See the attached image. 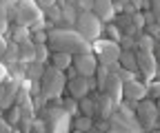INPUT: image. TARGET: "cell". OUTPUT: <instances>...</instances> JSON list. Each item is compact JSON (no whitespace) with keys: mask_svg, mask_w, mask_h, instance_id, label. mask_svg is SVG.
Returning <instances> with one entry per match:
<instances>
[{"mask_svg":"<svg viewBox=\"0 0 160 133\" xmlns=\"http://www.w3.org/2000/svg\"><path fill=\"white\" fill-rule=\"evenodd\" d=\"M136 64H138V71H142L145 78H153V75L158 73V60H156V55L153 51H140L136 53Z\"/></svg>","mask_w":160,"mask_h":133,"instance_id":"cell-9","label":"cell"},{"mask_svg":"<svg viewBox=\"0 0 160 133\" xmlns=\"http://www.w3.org/2000/svg\"><path fill=\"white\" fill-rule=\"evenodd\" d=\"M36 2H38V7H40V9H47V7L56 5V0H36Z\"/></svg>","mask_w":160,"mask_h":133,"instance_id":"cell-40","label":"cell"},{"mask_svg":"<svg viewBox=\"0 0 160 133\" xmlns=\"http://www.w3.org/2000/svg\"><path fill=\"white\" fill-rule=\"evenodd\" d=\"M40 118L45 120L47 124V131H53V133H60V131H69L71 129V116L60 107H45L40 111Z\"/></svg>","mask_w":160,"mask_h":133,"instance_id":"cell-4","label":"cell"},{"mask_svg":"<svg viewBox=\"0 0 160 133\" xmlns=\"http://www.w3.org/2000/svg\"><path fill=\"white\" fill-rule=\"evenodd\" d=\"M5 49H7V40H5V36H0V55L5 53Z\"/></svg>","mask_w":160,"mask_h":133,"instance_id":"cell-43","label":"cell"},{"mask_svg":"<svg viewBox=\"0 0 160 133\" xmlns=\"http://www.w3.org/2000/svg\"><path fill=\"white\" fill-rule=\"evenodd\" d=\"M45 11H47V18H49V20H53V22L60 20V7H58V5H51V7H47Z\"/></svg>","mask_w":160,"mask_h":133,"instance_id":"cell-29","label":"cell"},{"mask_svg":"<svg viewBox=\"0 0 160 133\" xmlns=\"http://www.w3.org/2000/svg\"><path fill=\"white\" fill-rule=\"evenodd\" d=\"M31 131H40V133H45V131H47V124H45V120L40 118V120L31 122Z\"/></svg>","mask_w":160,"mask_h":133,"instance_id":"cell-34","label":"cell"},{"mask_svg":"<svg viewBox=\"0 0 160 133\" xmlns=\"http://www.w3.org/2000/svg\"><path fill=\"white\" fill-rule=\"evenodd\" d=\"M18 62H22V64H27V62H33L36 60V53H33V42L31 40H27V42H20L18 45Z\"/></svg>","mask_w":160,"mask_h":133,"instance_id":"cell-17","label":"cell"},{"mask_svg":"<svg viewBox=\"0 0 160 133\" xmlns=\"http://www.w3.org/2000/svg\"><path fill=\"white\" fill-rule=\"evenodd\" d=\"M118 45H120V49H133L136 47V38L133 36H122L118 40Z\"/></svg>","mask_w":160,"mask_h":133,"instance_id":"cell-28","label":"cell"},{"mask_svg":"<svg viewBox=\"0 0 160 133\" xmlns=\"http://www.w3.org/2000/svg\"><path fill=\"white\" fill-rule=\"evenodd\" d=\"M60 107H62L67 113H69V116H78V100L76 98H67V100H62V104H60Z\"/></svg>","mask_w":160,"mask_h":133,"instance_id":"cell-27","label":"cell"},{"mask_svg":"<svg viewBox=\"0 0 160 133\" xmlns=\"http://www.w3.org/2000/svg\"><path fill=\"white\" fill-rule=\"evenodd\" d=\"M18 53H20V51H18V45H16V42H7V49H5V53L0 55V58L5 60L7 67H11V64L18 62Z\"/></svg>","mask_w":160,"mask_h":133,"instance_id":"cell-21","label":"cell"},{"mask_svg":"<svg viewBox=\"0 0 160 133\" xmlns=\"http://www.w3.org/2000/svg\"><path fill=\"white\" fill-rule=\"evenodd\" d=\"M67 2H73V5H76V0H67Z\"/></svg>","mask_w":160,"mask_h":133,"instance_id":"cell-46","label":"cell"},{"mask_svg":"<svg viewBox=\"0 0 160 133\" xmlns=\"http://www.w3.org/2000/svg\"><path fill=\"white\" fill-rule=\"evenodd\" d=\"M91 51L96 55V60L100 64H113L118 62V55H120V45L113 40H107V38H98V40L91 42Z\"/></svg>","mask_w":160,"mask_h":133,"instance_id":"cell-5","label":"cell"},{"mask_svg":"<svg viewBox=\"0 0 160 133\" xmlns=\"http://www.w3.org/2000/svg\"><path fill=\"white\" fill-rule=\"evenodd\" d=\"M71 64L73 69L78 71V75H93L96 67H98V60H96V55L93 51H80V53H73L71 55Z\"/></svg>","mask_w":160,"mask_h":133,"instance_id":"cell-8","label":"cell"},{"mask_svg":"<svg viewBox=\"0 0 160 133\" xmlns=\"http://www.w3.org/2000/svg\"><path fill=\"white\" fill-rule=\"evenodd\" d=\"M107 75H109V67H107V64L96 67V71H93V80H96L98 91H102V84H105V80H107Z\"/></svg>","mask_w":160,"mask_h":133,"instance_id":"cell-24","label":"cell"},{"mask_svg":"<svg viewBox=\"0 0 160 133\" xmlns=\"http://www.w3.org/2000/svg\"><path fill=\"white\" fill-rule=\"evenodd\" d=\"M131 20H133V25H136V29L138 31H142L145 29V18H142V13H131Z\"/></svg>","mask_w":160,"mask_h":133,"instance_id":"cell-31","label":"cell"},{"mask_svg":"<svg viewBox=\"0 0 160 133\" xmlns=\"http://www.w3.org/2000/svg\"><path fill=\"white\" fill-rule=\"evenodd\" d=\"M31 38H33V45H45L47 42V33L45 31H36V33H31Z\"/></svg>","mask_w":160,"mask_h":133,"instance_id":"cell-33","label":"cell"},{"mask_svg":"<svg viewBox=\"0 0 160 133\" xmlns=\"http://www.w3.org/2000/svg\"><path fill=\"white\" fill-rule=\"evenodd\" d=\"M5 120H7L9 124H18V122H20V104H11V107L7 109Z\"/></svg>","mask_w":160,"mask_h":133,"instance_id":"cell-26","label":"cell"},{"mask_svg":"<svg viewBox=\"0 0 160 133\" xmlns=\"http://www.w3.org/2000/svg\"><path fill=\"white\" fill-rule=\"evenodd\" d=\"M147 91H149V89H147L142 82H138L136 78L129 80V82H122V98H125L131 107H133L138 100H142V98L147 96Z\"/></svg>","mask_w":160,"mask_h":133,"instance_id":"cell-10","label":"cell"},{"mask_svg":"<svg viewBox=\"0 0 160 133\" xmlns=\"http://www.w3.org/2000/svg\"><path fill=\"white\" fill-rule=\"evenodd\" d=\"M136 47H138L140 51H153L156 40H153L151 36H147V33H142V31H140V33H138V38H136Z\"/></svg>","mask_w":160,"mask_h":133,"instance_id":"cell-22","label":"cell"},{"mask_svg":"<svg viewBox=\"0 0 160 133\" xmlns=\"http://www.w3.org/2000/svg\"><path fill=\"white\" fill-rule=\"evenodd\" d=\"M38 82H40V96L45 100H56V98H60V93L65 91L67 75L62 73V69H56L51 64V67H45V71H42Z\"/></svg>","mask_w":160,"mask_h":133,"instance_id":"cell-2","label":"cell"},{"mask_svg":"<svg viewBox=\"0 0 160 133\" xmlns=\"http://www.w3.org/2000/svg\"><path fill=\"white\" fill-rule=\"evenodd\" d=\"M49 58H51V64L56 69H69L71 67V53H65V51H53L49 53Z\"/></svg>","mask_w":160,"mask_h":133,"instance_id":"cell-18","label":"cell"},{"mask_svg":"<svg viewBox=\"0 0 160 133\" xmlns=\"http://www.w3.org/2000/svg\"><path fill=\"white\" fill-rule=\"evenodd\" d=\"M91 98L96 100V116H98V118H102V120H107V118L111 116V113H113V109H116L113 100L107 96L105 91H98V93H93Z\"/></svg>","mask_w":160,"mask_h":133,"instance_id":"cell-11","label":"cell"},{"mask_svg":"<svg viewBox=\"0 0 160 133\" xmlns=\"http://www.w3.org/2000/svg\"><path fill=\"white\" fill-rule=\"evenodd\" d=\"M102 91H105L107 96L113 100V104L122 102V82H120V78H118L116 73H111V71H109L107 80H105V84H102Z\"/></svg>","mask_w":160,"mask_h":133,"instance_id":"cell-12","label":"cell"},{"mask_svg":"<svg viewBox=\"0 0 160 133\" xmlns=\"http://www.w3.org/2000/svg\"><path fill=\"white\" fill-rule=\"evenodd\" d=\"M142 18H145V22H158V16L153 13V11H147V13H142Z\"/></svg>","mask_w":160,"mask_h":133,"instance_id":"cell-39","label":"cell"},{"mask_svg":"<svg viewBox=\"0 0 160 133\" xmlns=\"http://www.w3.org/2000/svg\"><path fill=\"white\" fill-rule=\"evenodd\" d=\"M118 64L136 73V71H138V64H136V51H133V49H120V55H118Z\"/></svg>","mask_w":160,"mask_h":133,"instance_id":"cell-16","label":"cell"},{"mask_svg":"<svg viewBox=\"0 0 160 133\" xmlns=\"http://www.w3.org/2000/svg\"><path fill=\"white\" fill-rule=\"evenodd\" d=\"M5 78H7V67H5L2 62H0V82H2Z\"/></svg>","mask_w":160,"mask_h":133,"instance_id":"cell-42","label":"cell"},{"mask_svg":"<svg viewBox=\"0 0 160 133\" xmlns=\"http://www.w3.org/2000/svg\"><path fill=\"white\" fill-rule=\"evenodd\" d=\"M133 111H136V118L138 122L142 124V129H153L156 122H158V107L151 102V100H138L133 104Z\"/></svg>","mask_w":160,"mask_h":133,"instance_id":"cell-6","label":"cell"},{"mask_svg":"<svg viewBox=\"0 0 160 133\" xmlns=\"http://www.w3.org/2000/svg\"><path fill=\"white\" fill-rule=\"evenodd\" d=\"M2 91H5V87H0V100H2Z\"/></svg>","mask_w":160,"mask_h":133,"instance_id":"cell-44","label":"cell"},{"mask_svg":"<svg viewBox=\"0 0 160 133\" xmlns=\"http://www.w3.org/2000/svg\"><path fill=\"white\" fill-rule=\"evenodd\" d=\"M78 113L93 118V116H96V100H93V98H89V96L80 98V100H78Z\"/></svg>","mask_w":160,"mask_h":133,"instance_id":"cell-20","label":"cell"},{"mask_svg":"<svg viewBox=\"0 0 160 133\" xmlns=\"http://www.w3.org/2000/svg\"><path fill=\"white\" fill-rule=\"evenodd\" d=\"M22 71H25V78L33 82V80H40V75H42V71H45V64H40V62L33 60V62H27Z\"/></svg>","mask_w":160,"mask_h":133,"instance_id":"cell-19","label":"cell"},{"mask_svg":"<svg viewBox=\"0 0 160 133\" xmlns=\"http://www.w3.org/2000/svg\"><path fill=\"white\" fill-rule=\"evenodd\" d=\"M47 42L51 51H65V53H80L89 51V42L80 36L76 29H53L47 33Z\"/></svg>","mask_w":160,"mask_h":133,"instance_id":"cell-1","label":"cell"},{"mask_svg":"<svg viewBox=\"0 0 160 133\" xmlns=\"http://www.w3.org/2000/svg\"><path fill=\"white\" fill-rule=\"evenodd\" d=\"M7 33L11 36V42H16V45L31 40V31H29V27H25V25H11V22H9Z\"/></svg>","mask_w":160,"mask_h":133,"instance_id":"cell-14","label":"cell"},{"mask_svg":"<svg viewBox=\"0 0 160 133\" xmlns=\"http://www.w3.org/2000/svg\"><path fill=\"white\" fill-rule=\"evenodd\" d=\"M33 53H36V62L45 64V62L49 60V53H51V49L47 47V42H45V45H33Z\"/></svg>","mask_w":160,"mask_h":133,"instance_id":"cell-25","label":"cell"},{"mask_svg":"<svg viewBox=\"0 0 160 133\" xmlns=\"http://www.w3.org/2000/svg\"><path fill=\"white\" fill-rule=\"evenodd\" d=\"M116 22H118V29L122 31V36H133V38H138V29H136V25H133V20H131V16L129 13H120L118 18H116Z\"/></svg>","mask_w":160,"mask_h":133,"instance_id":"cell-15","label":"cell"},{"mask_svg":"<svg viewBox=\"0 0 160 133\" xmlns=\"http://www.w3.org/2000/svg\"><path fill=\"white\" fill-rule=\"evenodd\" d=\"M16 2H18V0H0V5H2L5 9H9V7H13Z\"/></svg>","mask_w":160,"mask_h":133,"instance_id":"cell-41","label":"cell"},{"mask_svg":"<svg viewBox=\"0 0 160 133\" xmlns=\"http://www.w3.org/2000/svg\"><path fill=\"white\" fill-rule=\"evenodd\" d=\"M7 29H9V18L7 16H0V36L7 33Z\"/></svg>","mask_w":160,"mask_h":133,"instance_id":"cell-38","label":"cell"},{"mask_svg":"<svg viewBox=\"0 0 160 133\" xmlns=\"http://www.w3.org/2000/svg\"><path fill=\"white\" fill-rule=\"evenodd\" d=\"M91 11L100 18L102 22H109V20H113V0H93V7H91Z\"/></svg>","mask_w":160,"mask_h":133,"instance_id":"cell-13","label":"cell"},{"mask_svg":"<svg viewBox=\"0 0 160 133\" xmlns=\"http://www.w3.org/2000/svg\"><path fill=\"white\" fill-rule=\"evenodd\" d=\"M158 33H160V31H158V22H151V25L147 27V36H151L153 40H158Z\"/></svg>","mask_w":160,"mask_h":133,"instance_id":"cell-36","label":"cell"},{"mask_svg":"<svg viewBox=\"0 0 160 133\" xmlns=\"http://www.w3.org/2000/svg\"><path fill=\"white\" fill-rule=\"evenodd\" d=\"M91 131H109V120H102V118H100V120L93 124Z\"/></svg>","mask_w":160,"mask_h":133,"instance_id":"cell-35","label":"cell"},{"mask_svg":"<svg viewBox=\"0 0 160 133\" xmlns=\"http://www.w3.org/2000/svg\"><path fill=\"white\" fill-rule=\"evenodd\" d=\"M13 131V124H9L5 118H0V133H11Z\"/></svg>","mask_w":160,"mask_h":133,"instance_id":"cell-37","label":"cell"},{"mask_svg":"<svg viewBox=\"0 0 160 133\" xmlns=\"http://www.w3.org/2000/svg\"><path fill=\"white\" fill-rule=\"evenodd\" d=\"M125 2H129V0H120V5H125Z\"/></svg>","mask_w":160,"mask_h":133,"instance_id":"cell-45","label":"cell"},{"mask_svg":"<svg viewBox=\"0 0 160 133\" xmlns=\"http://www.w3.org/2000/svg\"><path fill=\"white\" fill-rule=\"evenodd\" d=\"M73 27H76V31H78L80 36H82L87 42H93V40H98V38L105 33L102 20H100V18H98L93 11H78Z\"/></svg>","mask_w":160,"mask_h":133,"instance_id":"cell-3","label":"cell"},{"mask_svg":"<svg viewBox=\"0 0 160 133\" xmlns=\"http://www.w3.org/2000/svg\"><path fill=\"white\" fill-rule=\"evenodd\" d=\"M71 124H73L76 131H91V129H93V118L82 116V113H80V116H76V120H73Z\"/></svg>","mask_w":160,"mask_h":133,"instance_id":"cell-23","label":"cell"},{"mask_svg":"<svg viewBox=\"0 0 160 133\" xmlns=\"http://www.w3.org/2000/svg\"><path fill=\"white\" fill-rule=\"evenodd\" d=\"M93 0H76V9L78 11H91Z\"/></svg>","mask_w":160,"mask_h":133,"instance_id":"cell-32","label":"cell"},{"mask_svg":"<svg viewBox=\"0 0 160 133\" xmlns=\"http://www.w3.org/2000/svg\"><path fill=\"white\" fill-rule=\"evenodd\" d=\"M107 33H109V40H113V42H118L120 38H122V31H120L116 25H109L107 27Z\"/></svg>","mask_w":160,"mask_h":133,"instance_id":"cell-30","label":"cell"},{"mask_svg":"<svg viewBox=\"0 0 160 133\" xmlns=\"http://www.w3.org/2000/svg\"><path fill=\"white\" fill-rule=\"evenodd\" d=\"M67 91H69V96L80 100V98H85L89 96V91L96 89V80H93V75H73V78L67 80Z\"/></svg>","mask_w":160,"mask_h":133,"instance_id":"cell-7","label":"cell"}]
</instances>
